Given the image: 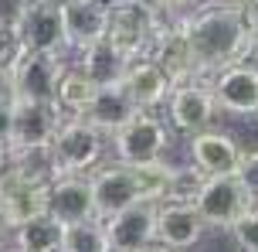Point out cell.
<instances>
[{"mask_svg": "<svg viewBox=\"0 0 258 252\" xmlns=\"http://www.w3.org/2000/svg\"><path fill=\"white\" fill-rule=\"evenodd\" d=\"M177 24H180L183 38L190 44L204 79H214L224 68L245 65L248 58H255L258 31L251 27V21L245 14L231 11V7L201 4L197 11L180 17Z\"/></svg>", "mask_w": 258, "mask_h": 252, "instance_id": "1", "label": "cell"}, {"mask_svg": "<svg viewBox=\"0 0 258 252\" xmlns=\"http://www.w3.org/2000/svg\"><path fill=\"white\" fill-rule=\"evenodd\" d=\"M51 157L58 174H78L89 177L102 167L105 157V136L85 120H61L58 133L51 136Z\"/></svg>", "mask_w": 258, "mask_h": 252, "instance_id": "2", "label": "cell"}, {"mask_svg": "<svg viewBox=\"0 0 258 252\" xmlns=\"http://www.w3.org/2000/svg\"><path fill=\"white\" fill-rule=\"evenodd\" d=\"M109 140H112L116 164H122V167H143V164H153V160H160L167 154L170 133H167V123L160 120L156 113H140L119 133H112Z\"/></svg>", "mask_w": 258, "mask_h": 252, "instance_id": "3", "label": "cell"}, {"mask_svg": "<svg viewBox=\"0 0 258 252\" xmlns=\"http://www.w3.org/2000/svg\"><path fill=\"white\" fill-rule=\"evenodd\" d=\"M163 21L150 17L146 11H140L136 4H122L116 11H109V24H105V41L116 48L129 65L140 62V58H150L156 38L163 31Z\"/></svg>", "mask_w": 258, "mask_h": 252, "instance_id": "4", "label": "cell"}, {"mask_svg": "<svg viewBox=\"0 0 258 252\" xmlns=\"http://www.w3.org/2000/svg\"><path fill=\"white\" fill-rule=\"evenodd\" d=\"M190 205L197 208V215L204 218L207 228H224L228 232L251 208V198L245 194V187L238 184L231 174V177H207Z\"/></svg>", "mask_w": 258, "mask_h": 252, "instance_id": "5", "label": "cell"}, {"mask_svg": "<svg viewBox=\"0 0 258 252\" xmlns=\"http://www.w3.org/2000/svg\"><path fill=\"white\" fill-rule=\"evenodd\" d=\"M17 38L24 44V52H38V55H54L61 58L68 55V38H64V24H61V11L48 7L41 0H31L24 7V14L17 17Z\"/></svg>", "mask_w": 258, "mask_h": 252, "instance_id": "6", "label": "cell"}, {"mask_svg": "<svg viewBox=\"0 0 258 252\" xmlns=\"http://www.w3.org/2000/svg\"><path fill=\"white\" fill-rule=\"evenodd\" d=\"M218 113L221 109L214 103L207 82H194V85L170 89V95H167V120L183 136H197V133L211 130V123L218 120Z\"/></svg>", "mask_w": 258, "mask_h": 252, "instance_id": "7", "label": "cell"}, {"mask_svg": "<svg viewBox=\"0 0 258 252\" xmlns=\"http://www.w3.org/2000/svg\"><path fill=\"white\" fill-rule=\"evenodd\" d=\"M89 184H92V201H95V215H99V222L116 218V215L129 212L133 205H140V201H143L133 171L122 167V164H102L99 171L89 174Z\"/></svg>", "mask_w": 258, "mask_h": 252, "instance_id": "8", "label": "cell"}, {"mask_svg": "<svg viewBox=\"0 0 258 252\" xmlns=\"http://www.w3.org/2000/svg\"><path fill=\"white\" fill-rule=\"evenodd\" d=\"M150 62L163 72V79L170 82V89L194 85V82H211V79H204V75H201L197 58H194L190 44H187V38H183L180 24H167L163 31H160L153 52H150Z\"/></svg>", "mask_w": 258, "mask_h": 252, "instance_id": "9", "label": "cell"}, {"mask_svg": "<svg viewBox=\"0 0 258 252\" xmlns=\"http://www.w3.org/2000/svg\"><path fill=\"white\" fill-rule=\"evenodd\" d=\"M44 205H48V184H34L11 167L0 174V222L7 232L44 215Z\"/></svg>", "mask_w": 258, "mask_h": 252, "instance_id": "10", "label": "cell"}, {"mask_svg": "<svg viewBox=\"0 0 258 252\" xmlns=\"http://www.w3.org/2000/svg\"><path fill=\"white\" fill-rule=\"evenodd\" d=\"M221 113L228 116H258V65L245 62L218 72L207 82Z\"/></svg>", "mask_w": 258, "mask_h": 252, "instance_id": "11", "label": "cell"}, {"mask_svg": "<svg viewBox=\"0 0 258 252\" xmlns=\"http://www.w3.org/2000/svg\"><path fill=\"white\" fill-rule=\"evenodd\" d=\"M61 126L54 103L11 99V146H51V136Z\"/></svg>", "mask_w": 258, "mask_h": 252, "instance_id": "12", "label": "cell"}, {"mask_svg": "<svg viewBox=\"0 0 258 252\" xmlns=\"http://www.w3.org/2000/svg\"><path fill=\"white\" fill-rule=\"evenodd\" d=\"M44 212L51 215L54 222H61L64 228L78 225V222H92L95 215V201H92V184L89 177L78 174H58L48 184V205Z\"/></svg>", "mask_w": 258, "mask_h": 252, "instance_id": "13", "label": "cell"}, {"mask_svg": "<svg viewBox=\"0 0 258 252\" xmlns=\"http://www.w3.org/2000/svg\"><path fill=\"white\" fill-rule=\"evenodd\" d=\"M241 154H245L241 143L221 130H204L197 136H190V143H187L190 167L201 171L204 177H231Z\"/></svg>", "mask_w": 258, "mask_h": 252, "instance_id": "14", "label": "cell"}, {"mask_svg": "<svg viewBox=\"0 0 258 252\" xmlns=\"http://www.w3.org/2000/svg\"><path fill=\"white\" fill-rule=\"evenodd\" d=\"M204 218L190 201H167L156 208V242L170 252H190L204 239Z\"/></svg>", "mask_w": 258, "mask_h": 252, "instance_id": "15", "label": "cell"}, {"mask_svg": "<svg viewBox=\"0 0 258 252\" xmlns=\"http://www.w3.org/2000/svg\"><path fill=\"white\" fill-rule=\"evenodd\" d=\"M102 225H105L112 252H140L143 245L156 242V208L140 201L129 212L116 215V218H105Z\"/></svg>", "mask_w": 258, "mask_h": 252, "instance_id": "16", "label": "cell"}, {"mask_svg": "<svg viewBox=\"0 0 258 252\" xmlns=\"http://www.w3.org/2000/svg\"><path fill=\"white\" fill-rule=\"evenodd\" d=\"M58 72H61V58H54V55H38V52H24V58L14 65V99L51 103Z\"/></svg>", "mask_w": 258, "mask_h": 252, "instance_id": "17", "label": "cell"}, {"mask_svg": "<svg viewBox=\"0 0 258 252\" xmlns=\"http://www.w3.org/2000/svg\"><path fill=\"white\" fill-rule=\"evenodd\" d=\"M61 24H64V38H68V52L78 55L89 44L105 38L109 11L99 0H72L61 7Z\"/></svg>", "mask_w": 258, "mask_h": 252, "instance_id": "18", "label": "cell"}, {"mask_svg": "<svg viewBox=\"0 0 258 252\" xmlns=\"http://www.w3.org/2000/svg\"><path fill=\"white\" fill-rule=\"evenodd\" d=\"M119 89L129 95V103L140 109V113H153L156 106H167L170 82L163 79V72H160L150 58H140V62H133V65L126 68Z\"/></svg>", "mask_w": 258, "mask_h": 252, "instance_id": "19", "label": "cell"}, {"mask_svg": "<svg viewBox=\"0 0 258 252\" xmlns=\"http://www.w3.org/2000/svg\"><path fill=\"white\" fill-rule=\"evenodd\" d=\"M95 82L78 68V62H61V72H58V82H54V95L51 103L54 109L61 113V120H85L92 99H95Z\"/></svg>", "mask_w": 258, "mask_h": 252, "instance_id": "20", "label": "cell"}, {"mask_svg": "<svg viewBox=\"0 0 258 252\" xmlns=\"http://www.w3.org/2000/svg\"><path fill=\"white\" fill-rule=\"evenodd\" d=\"M133 116H140V109L129 103V95L122 92L119 85H112V89H99V92H95L89 113H85V123L95 126L102 136H112V133H119Z\"/></svg>", "mask_w": 258, "mask_h": 252, "instance_id": "21", "label": "cell"}, {"mask_svg": "<svg viewBox=\"0 0 258 252\" xmlns=\"http://www.w3.org/2000/svg\"><path fill=\"white\" fill-rule=\"evenodd\" d=\"M75 62H78V68L95 82V89H112V85H119L122 75H126V68H129V62L105 38L89 44L85 52H78Z\"/></svg>", "mask_w": 258, "mask_h": 252, "instance_id": "22", "label": "cell"}, {"mask_svg": "<svg viewBox=\"0 0 258 252\" xmlns=\"http://www.w3.org/2000/svg\"><path fill=\"white\" fill-rule=\"evenodd\" d=\"M11 235H14V249L17 252H61L64 249V225L54 222L48 212L24 222V225H17Z\"/></svg>", "mask_w": 258, "mask_h": 252, "instance_id": "23", "label": "cell"}, {"mask_svg": "<svg viewBox=\"0 0 258 252\" xmlns=\"http://www.w3.org/2000/svg\"><path fill=\"white\" fill-rule=\"evenodd\" d=\"M133 177H136V187H140V198L146 205H167L173 201V184H177V164H170L167 157L153 160V164H143V167H129Z\"/></svg>", "mask_w": 258, "mask_h": 252, "instance_id": "24", "label": "cell"}, {"mask_svg": "<svg viewBox=\"0 0 258 252\" xmlns=\"http://www.w3.org/2000/svg\"><path fill=\"white\" fill-rule=\"evenodd\" d=\"M11 171H17L34 184H51L58 177L51 146H11Z\"/></svg>", "mask_w": 258, "mask_h": 252, "instance_id": "25", "label": "cell"}, {"mask_svg": "<svg viewBox=\"0 0 258 252\" xmlns=\"http://www.w3.org/2000/svg\"><path fill=\"white\" fill-rule=\"evenodd\" d=\"M61 252H112L109 235H105V225L99 218L68 225L64 228V249Z\"/></svg>", "mask_w": 258, "mask_h": 252, "instance_id": "26", "label": "cell"}, {"mask_svg": "<svg viewBox=\"0 0 258 252\" xmlns=\"http://www.w3.org/2000/svg\"><path fill=\"white\" fill-rule=\"evenodd\" d=\"M228 235H231L238 252H258V205H251V208L228 228Z\"/></svg>", "mask_w": 258, "mask_h": 252, "instance_id": "27", "label": "cell"}, {"mask_svg": "<svg viewBox=\"0 0 258 252\" xmlns=\"http://www.w3.org/2000/svg\"><path fill=\"white\" fill-rule=\"evenodd\" d=\"M234 181L245 187L251 205H258V150H245L241 154L238 167H234Z\"/></svg>", "mask_w": 258, "mask_h": 252, "instance_id": "28", "label": "cell"}, {"mask_svg": "<svg viewBox=\"0 0 258 252\" xmlns=\"http://www.w3.org/2000/svg\"><path fill=\"white\" fill-rule=\"evenodd\" d=\"M0 146H11V103H0Z\"/></svg>", "mask_w": 258, "mask_h": 252, "instance_id": "29", "label": "cell"}, {"mask_svg": "<svg viewBox=\"0 0 258 252\" xmlns=\"http://www.w3.org/2000/svg\"><path fill=\"white\" fill-rule=\"evenodd\" d=\"M14 99V72L0 65V103H11Z\"/></svg>", "mask_w": 258, "mask_h": 252, "instance_id": "30", "label": "cell"}, {"mask_svg": "<svg viewBox=\"0 0 258 252\" xmlns=\"http://www.w3.org/2000/svg\"><path fill=\"white\" fill-rule=\"evenodd\" d=\"M140 252H170L167 245H160V242H150V245H143Z\"/></svg>", "mask_w": 258, "mask_h": 252, "instance_id": "31", "label": "cell"}, {"mask_svg": "<svg viewBox=\"0 0 258 252\" xmlns=\"http://www.w3.org/2000/svg\"><path fill=\"white\" fill-rule=\"evenodd\" d=\"M41 4H48V7H58V11H61L64 4H72V0H41Z\"/></svg>", "mask_w": 258, "mask_h": 252, "instance_id": "32", "label": "cell"}, {"mask_svg": "<svg viewBox=\"0 0 258 252\" xmlns=\"http://www.w3.org/2000/svg\"><path fill=\"white\" fill-rule=\"evenodd\" d=\"M4 235H7V228H4V222H0V242H4Z\"/></svg>", "mask_w": 258, "mask_h": 252, "instance_id": "33", "label": "cell"}, {"mask_svg": "<svg viewBox=\"0 0 258 252\" xmlns=\"http://www.w3.org/2000/svg\"><path fill=\"white\" fill-rule=\"evenodd\" d=\"M0 252H17V249H14V245H11V249H0Z\"/></svg>", "mask_w": 258, "mask_h": 252, "instance_id": "34", "label": "cell"}, {"mask_svg": "<svg viewBox=\"0 0 258 252\" xmlns=\"http://www.w3.org/2000/svg\"><path fill=\"white\" fill-rule=\"evenodd\" d=\"M255 55H258V41H255Z\"/></svg>", "mask_w": 258, "mask_h": 252, "instance_id": "35", "label": "cell"}]
</instances>
